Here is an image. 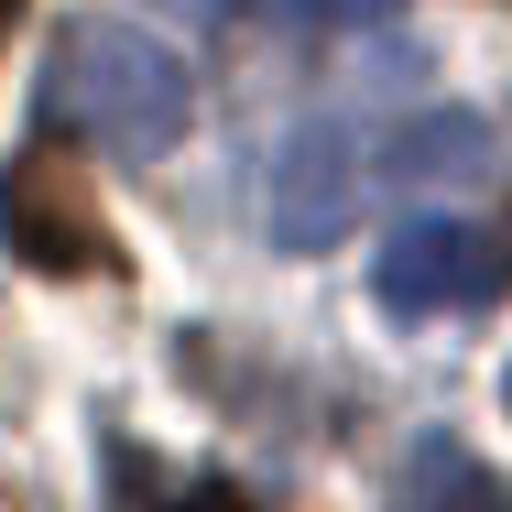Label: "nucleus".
<instances>
[{
  "instance_id": "1",
  "label": "nucleus",
  "mask_w": 512,
  "mask_h": 512,
  "mask_svg": "<svg viewBox=\"0 0 512 512\" xmlns=\"http://www.w3.org/2000/svg\"><path fill=\"white\" fill-rule=\"evenodd\" d=\"M44 120L120 153V164H153V153L186 142L197 77H186V55L164 33L88 11V22H55V44H44Z\"/></svg>"
},
{
  "instance_id": "2",
  "label": "nucleus",
  "mask_w": 512,
  "mask_h": 512,
  "mask_svg": "<svg viewBox=\"0 0 512 512\" xmlns=\"http://www.w3.org/2000/svg\"><path fill=\"white\" fill-rule=\"evenodd\" d=\"M0 240H11L33 273H55V284L109 273V218H99L88 164H77L66 142H22V153H11V175H0Z\"/></svg>"
},
{
  "instance_id": "3",
  "label": "nucleus",
  "mask_w": 512,
  "mask_h": 512,
  "mask_svg": "<svg viewBox=\"0 0 512 512\" xmlns=\"http://www.w3.org/2000/svg\"><path fill=\"white\" fill-rule=\"evenodd\" d=\"M371 295L382 316H458V306H491L512 295V240L469 229V218H404L371 262Z\"/></svg>"
},
{
  "instance_id": "4",
  "label": "nucleus",
  "mask_w": 512,
  "mask_h": 512,
  "mask_svg": "<svg viewBox=\"0 0 512 512\" xmlns=\"http://www.w3.org/2000/svg\"><path fill=\"white\" fill-rule=\"evenodd\" d=\"M371 175H382V142H360L349 120H306V131L284 142V164H273V240H284V251L349 240Z\"/></svg>"
},
{
  "instance_id": "5",
  "label": "nucleus",
  "mask_w": 512,
  "mask_h": 512,
  "mask_svg": "<svg viewBox=\"0 0 512 512\" xmlns=\"http://www.w3.org/2000/svg\"><path fill=\"white\" fill-rule=\"evenodd\" d=\"M491 164V120L480 109H414L404 131H382V186H458Z\"/></svg>"
},
{
  "instance_id": "6",
  "label": "nucleus",
  "mask_w": 512,
  "mask_h": 512,
  "mask_svg": "<svg viewBox=\"0 0 512 512\" xmlns=\"http://www.w3.org/2000/svg\"><path fill=\"white\" fill-rule=\"evenodd\" d=\"M404 512H512V480L480 469L458 436H425L414 469H404Z\"/></svg>"
},
{
  "instance_id": "7",
  "label": "nucleus",
  "mask_w": 512,
  "mask_h": 512,
  "mask_svg": "<svg viewBox=\"0 0 512 512\" xmlns=\"http://www.w3.org/2000/svg\"><path fill=\"white\" fill-rule=\"evenodd\" d=\"M240 11H262V22H295V33H371L393 0H240Z\"/></svg>"
},
{
  "instance_id": "8",
  "label": "nucleus",
  "mask_w": 512,
  "mask_h": 512,
  "mask_svg": "<svg viewBox=\"0 0 512 512\" xmlns=\"http://www.w3.org/2000/svg\"><path fill=\"white\" fill-rule=\"evenodd\" d=\"M175 512H251L240 491H197V502H175Z\"/></svg>"
},
{
  "instance_id": "9",
  "label": "nucleus",
  "mask_w": 512,
  "mask_h": 512,
  "mask_svg": "<svg viewBox=\"0 0 512 512\" xmlns=\"http://www.w3.org/2000/svg\"><path fill=\"white\" fill-rule=\"evenodd\" d=\"M0 22H11V0H0Z\"/></svg>"
},
{
  "instance_id": "10",
  "label": "nucleus",
  "mask_w": 512,
  "mask_h": 512,
  "mask_svg": "<svg viewBox=\"0 0 512 512\" xmlns=\"http://www.w3.org/2000/svg\"><path fill=\"white\" fill-rule=\"evenodd\" d=\"M502 404H512V382H502Z\"/></svg>"
}]
</instances>
